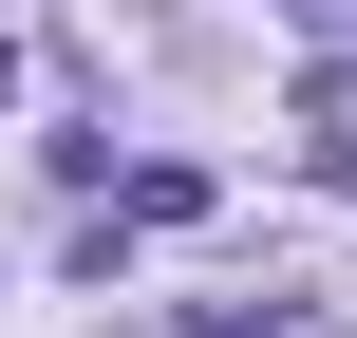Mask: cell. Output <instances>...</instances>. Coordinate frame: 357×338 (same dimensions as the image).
Here are the masks:
<instances>
[{
	"mask_svg": "<svg viewBox=\"0 0 357 338\" xmlns=\"http://www.w3.org/2000/svg\"><path fill=\"white\" fill-rule=\"evenodd\" d=\"M0 75H19V56H0Z\"/></svg>",
	"mask_w": 357,
	"mask_h": 338,
	"instance_id": "3957f363",
	"label": "cell"
},
{
	"mask_svg": "<svg viewBox=\"0 0 357 338\" xmlns=\"http://www.w3.org/2000/svg\"><path fill=\"white\" fill-rule=\"evenodd\" d=\"M188 338H339V320H320V301H282V320H264V301H207Z\"/></svg>",
	"mask_w": 357,
	"mask_h": 338,
	"instance_id": "6da1fadb",
	"label": "cell"
},
{
	"mask_svg": "<svg viewBox=\"0 0 357 338\" xmlns=\"http://www.w3.org/2000/svg\"><path fill=\"white\" fill-rule=\"evenodd\" d=\"M282 19H339V0H282Z\"/></svg>",
	"mask_w": 357,
	"mask_h": 338,
	"instance_id": "7a4b0ae2",
	"label": "cell"
}]
</instances>
